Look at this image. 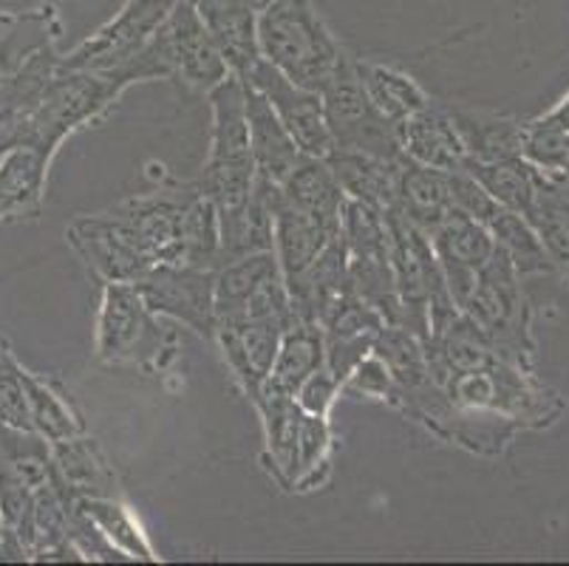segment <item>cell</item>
Segmentation results:
<instances>
[{
    "mask_svg": "<svg viewBox=\"0 0 569 566\" xmlns=\"http://www.w3.org/2000/svg\"><path fill=\"white\" fill-rule=\"evenodd\" d=\"M182 335L148 306L137 284H102L94 320V360L111 368L168 374L179 363Z\"/></svg>",
    "mask_w": 569,
    "mask_h": 566,
    "instance_id": "6da1fadb",
    "label": "cell"
},
{
    "mask_svg": "<svg viewBox=\"0 0 569 566\" xmlns=\"http://www.w3.org/2000/svg\"><path fill=\"white\" fill-rule=\"evenodd\" d=\"M258 46L263 60L312 91H323L346 57L312 0H276L258 9Z\"/></svg>",
    "mask_w": 569,
    "mask_h": 566,
    "instance_id": "7a4b0ae2",
    "label": "cell"
},
{
    "mask_svg": "<svg viewBox=\"0 0 569 566\" xmlns=\"http://www.w3.org/2000/svg\"><path fill=\"white\" fill-rule=\"evenodd\" d=\"M128 82L113 71H66L57 69L40 100L18 119L14 142L57 150L80 128L100 122L128 91Z\"/></svg>",
    "mask_w": 569,
    "mask_h": 566,
    "instance_id": "3957f363",
    "label": "cell"
},
{
    "mask_svg": "<svg viewBox=\"0 0 569 566\" xmlns=\"http://www.w3.org/2000/svg\"><path fill=\"white\" fill-rule=\"evenodd\" d=\"M433 386L459 408L488 411L510 423L541 428L550 425L561 411L556 394L532 377L530 368L516 366L505 357H493L488 366L473 371H457L433 377Z\"/></svg>",
    "mask_w": 569,
    "mask_h": 566,
    "instance_id": "277c9868",
    "label": "cell"
},
{
    "mask_svg": "<svg viewBox=\"0 0 569 566\" xmlns=\"http://www.w3.org/2000/svg\"><path fill=\"white\" fill-rule=\"evenodd\" d=\"M207 100H210L213 125H210V148H207L204 168H201L196 185L221 210V207H236L250 199L252 187H256L244 82L230 75L207 93Z\"/></svg>",
    "mask_w": 569,
    "mask_h": 566,
    "instance_id": "5b68a950",
    "label": "cell"
},
{
    "mask_svg": "<svg viewBox=\"0 0 569 566\" xmlns=\"http://www.w3.org/2000/svg\"><path fill=\"white\" fill-rule=\"evenodd\" d=\"M519 278L521 275L516 272L513 261L496 247L493 258L479 269L476 287L465 300L462 311L470 324L482 331L496 355L516 366L530 368V311H527Z\"/></svg>",
    "mask_w": 569,
    "mask_h": 566,
    "instance_id": "8992f818",
    "label": "cell"
},
{
    "mask_svg": "<svg viewBox=\"0 0 569 566\" xmlns=\"http://www.w3.org/2000/svg\"><path fill=\"white\" fill-rule=\"evenodd\" d=\"M388 408H395L397 414L417 423L419 428H426L428 434L437 436L439 443L457 445V448L473 456H485V459H496V456L505 454L507 445L513 443L516 430H519V425L505 417H496V414L459 408L431 380L417 388H408V391H397Z\"/></svg>",
    "mask_w": 569,
    "mask_h": 566,
    "instance_id": "52a82bcc",
    "label": "cell"
},
{
    "mask_svg": "<svg viewBox=\"0 0 569 566\" xmlns=\"http://www.w3.org/2000/svg\"><path fill=\"white\" fill-rule=\"evenodd\" d=\"M323 113L329 133H332L335 150H351V153H369L380 159H402L400 142H397V125L388 122L375 102L369 100L360 75H357L355 54L346 51L332 80L326 82Z\"/></svg>",
    "mask_w": 569,
    "mask_h": 566,
    "instance_id": "ba28073f",
    "label": "cell"
},
{
    "mask_svg": "<svg viewBox=\"0 0 569 566\" xmlns=\"http://www.w3.org/2000/svg\"><path fill=\"white\" fill-rule=\"evenodd\" d=\"M388 221V261L395 272V287L402 304L400 329L428 337V306L448 298L442 267L426 230H419L397 210H386Z\"/></svg>",
    "mask_w": 569,
    "mask_h": 566,
    "instance_id": "9c48e42d",
    "label": "cell"
},
{
    "mask_svg": "<svg viewBox=\"0 0 569 566\" xmlns=\"http://www.w3.org/2000/svg\"><path fill=\"white\" fill-rule=\"evenodd\" d=\"M151 46L162 62L164 80H179L193 91L210 93L230 77L224 57L210 38L193 0H176L168 20L151 38Z\"/></svg>",
    "mask_w": 569,
    "mask_h": 566,
    "instance_id": "30bf717a",
    "label": "cell"
},
{
    "mask_svg": "<svg viewBox=\"0 0 569 566\" xmlns=\"http://www.w3.org/2000/svg\"><path fill=\"white\" fill-rule=\"evenodd\" d=\"M176 0H126L111 20L88 34L82 43L60 57V69L66 71H113L131 62L159 26L168 20Z\"/></svg>",
    "mask_w": 569,
    "mask_h": 566,
    "instance_id": "8fae6325",
    "label": "cell"
},
{
    "mask_svg": "<svg viewBox=\"0 0 569 566\" xmlns=\"http://www.w3.org/2000/svg\"><path fill=\"white\" fill-rule=\"evenodd\" d=\"M137 289L157 315L193 329L204 340L216 335V269L153 267Z\"/></svg>",
    "mask_w": 569,
    "mask_h": 566,
    "instance_id": "7c38bea8",
    "label": "cell"
},
{
    "mask_svg": "<svg viewBox=\"0 0 569 566\" xmlns=\"http://www.w3.org/2000/svg\"><path fill=\"white\" fill-rule=\"evenodd\" d=\"M244 82H250L256 91H261L267 97L272 111L278 113L283 128L292 133V139L298 142V148L303 153L320 156V159L332 153L335 145L332 133H329V125H326L323 97H320V91H312V88H303L298 82H292L272 62L263 60V57L258 60L256 69L250 71V77H244Z\"/></svg>",
    "mask_w": 569,
    "mask_h": 566,
    "instance_id": "4fadbf2b",
    "label": "cell"
},
{
    "mask_svg": "<svg viewBox=\"0 0 569 566\" xmlns=\"http://www.w3.org/2000/svg\"><path fill=\"white\" fill-rule=\"evenodd\" d=\"M428 238H431V247L437 252L439 267H442L448 295L462 309L465 300L473 292L479 269L493 258V236L482 221L453 210L442 225L428 232Z\"/></svg>",
    "mask_w": 569,
    "mask_h": 566,
    "instance_id": "5bb4252c",
    "label": "cell"
},
{
    "mask_svg": "<svg viewBox=\"0 0 569 566\" xmlns=\"http://www.w3.org/2000/svg\"><path fill=\"white\" fill-rule=\"evenodd\" d=\"M283 326H287L283 318L238 320V324L216 326L213 342L219 346L221 357H224L230 377L250 403L258 397L269 371H272Z\"/></svg>",
    "mask_w": 569,
    "mask_h": 566,
    "instance_id": "9a60e30c",
    "label": "cell"
},
{
    "mask_svg": "<svg viewBox=\"0 0 569 566\" xmlns=\"http://www.w3.org/2000/svg\"><path fill=\"white\" fill-rule=\"evenodd\" d=\"M54 156L29 142H14L0 153V225L43 216Z\"/></svg>",
    "mask_w": 569,
    "mask_h": 566,
    "instance_id": "2e32d148",
    "label": "cell"
},
{
    "mask_svg": "<svg viewBox=\"0 0 569 566\" xmlns=\"http://www.w3.org/2000/svg\"><path fill=\"white\" fill-rule=\"evenodd\" d=\"M382 326H386V320L380 318V311L375 306L360 300L355 292L340 295L320 318L326 368H332L340 380H346V374L375 349V340Z\"/></svg>",
    "mask_w": 569,
    "mask_h": 566,
    "instance_id": "e0dca14e",
    "label": "cell"
},
{
    "mask_svg": "<svg viewBox=\"0 0 569 566\" xmlns=\"http://www.w3.org/2000/svg\"><path fill=\"white\" fill-rule=\"evenodd\" d=\"M397 142H400L406 159L426 165V168L453 173V170H462L468 165V150H465L462 137H459L445 102L439 100H431L422 111L402 119L397 125Z\"/></svg>",
    "mask_w": 569,
    "mask_h": 566,
    "instance_id": "ac0fdd59",
    "label": "cell"
},
{
    "mask_svg": "<svg viewBox=\"0 0 569 566\" xmlns=\"http://www.w3.org/2000/svg\"><path fill=\"white\" fill-rule=\"evenodd\" d=\"M252 408L261 417L263 428V450L261 461L269 479L281 490L292 493L298 479V436H301V405L287 394L261 388L252 399Z\"/></svg>",
    "mask_w": 569,
    "mask_h": 566,
    "instance_id": "d6986e66",
    "label": "cell"
},
{
    "mask_svg": "<svg viewBox=\"0 0 569 566\" xmlns=\"http://www.w3.org/2000/svg\"><path fill=\"white\" fill-rule=\"evenodd\" d=\"M51 470L71 498H122L117 467L94 436L80 434L49 445Z\"/></svg>",
    "mask_w": 569,
    "mask_h": 566,
    "instance_id": "ffe728a7",
    "label": "cell"
},
{
    "mask_svg": "<svg viewBox=\"0 0 569 566\" xmlns=\"http://www.w3.org/2000/svg\"><path fill=\"white\" fill-rule=\"evenodd\" d=\"M272 221H276L272 252L281 264L283 280L298 278L340 236V225L289 205L281 196V187H276L272 196Z\"/></svg>",
    "mask_w": 569,
    "mask_h": 566,
    "instance_id": "44dd1931",
    "label": "cell"
},
{
    "mask_svg": "<svg viewBox=\"0 0 569 566\" xmlns=\"http://www.w3.org/2000/svg\"><path fill=\"white\" fill-rule=\"evenodd\" d=\"M201 20L232 77L244 80L261 60L258 7L252 0H196Z\"/></svg>",
    "mask_w": 569,
    "mask_h": 566,
    "instance_id": "7402d4cb",
    "label": "cell"
},
{
    "mask_svg": "<svg viewBox=\"0 0 569 566\" xmlns=\"http://www.w3.org/2000/svg\"><path fill=\"white\" fill-rule=\"evenodd\" d=\"M276 187L256 179L250 199L236 207H216L219 210V258L221 264L236 258L269 252L276 244V221H272V196ZM219 264V267H221Z\"/></svg>",
    "mask_w": 569,
    "mask_h": 566,
    "instance_id": "603a6c76",
    "label": "cell"
},
{
    "mask_svg": "<svg viewBox=\"0 0 569 566\" xmlns=\"http://www.w3.org/2000/svg\"><path fill=\"white\" fill-rule=\"evenodd\" d=\"M244 82V80H241ZM244 102H247V125H250V148L252 162H256V179L269 181V185H283L303 150L292 139V133L283 128L278 113L267 102L261 91L244 82Z\"/></svg>",
    "mask_w": 569,
    "mask_h": 566,
    "instance_id": "cb8c5ba5",
    "label": "cell"
},
{
    "mask_svg": "<svg viewBox=\"0 0 569 566\" xmlns=\"http://www.w3.org/2000/svg\"><path fill=\"white\" fill-rule=\"evenodd\" d=\"M462 137L468 162H501V159H519L525 153V122L505 113L485 111V108L445 102Z\"/></svg>",
    "mask_w": 569,
    "mask_h": 566,
    "instance_id": "d4e9b609",
    "label": "cell"
},
{
    "mask_svg": "<svg viewBox=\"0 0 569 566\" xmlns=\"http://www.w3.org/2000/svg\"><path fill=\"white\" fill-rule=\"evenodd\" d=\"M23 388L32 430L46 445L88 434L80 405L71 397L69 388L63 386V380H57L54 374H40L23 368Z\"/></svg>",
    "mask_w": 569,
    "mask_h": 566,
    "instance_id": "484cf974",
    "label": "cell"
},
{
    "mask_svg": "<svg viewBox=\"0 0 569 566\" xmlns=\"http://www.w3.org/2000/svg\"><path fill=\"white\" fill-rule=\"evenodd\" d=\"M391 210L408 218L419 230L431 232L453 212L451 173L402 159L397 173V196Z\"/></svg>",
    "mask_w": 569,
    "mask_h": 566,
    "instance_id": "4316f807",
    "label": "cell"
},
{
    "mask_svg": "<svg viewBox=\"0 0 569 566\" xmlns=\"http://www.w3.org/2000/svg\"><path fill=\"white\" fill-rule=\"evenodd\" d=\"M320 366H326V346L320 324L289 315L276 363H272V371H269L263 388L295 397L301 383L307 380L309 374L318 371Z\"/></svg>",
    "mask_w": 569,
    "mask_h": 566,
    "instance_id": "83f0119b",
    "label": "cell"
},
{
    "mask_svg": "<svg viewBox=\"0 0 569 566\" xmlns=\"http://www.w3.org/2000/svg\"><path fill=\"white\" fill-rule=\"evenodd\" d=\"M402 159H380V156L351 153V150H332L326 156L335 179L343 187L346 199L366 201L382 212L395 207L397 173H400Z\"/></svg>",
    "mask_w": 569,
    "mask_h": 566,
    "instance_id": "f1b7e54d",
    "label": "cell"
},
{
    "mask_svg": "<svg viewBox=\"0 0 569 566\" xmlns=\"http://www.w3.org/2000/svg\"><path fill=\"white\" fill-rule=\"evenodd\" d=\"M355 66L369 100L391 125H400L402 119L413 117L431 102V93L419 86L408 71L397 69V66L363 60V57H355Z\"/></svg>",
    "mask_w": 569,
    "mask_h": 566,
    "instance_id": "f546056e",
    "label": "cell"
},
{
    "mask_svg": "<svg viewBox=\"0 0 569 566\" xmlns=\"http://www.w3.org/2000/svg\"><path fill=\"white\" fill-rule=\"evenodd\" d=\"M281 196L289 205L301 207V210L315 212L320 218H329L335 225H340V216H343L346 193L343 187L335 179L332 168L320 156L303 153L298 159V165L292 168V173L283 179Z\"/></svg>",
    "mask_w": 569,
    "mask_h": 566,
    "instance_id": "4dcf8cb0",
    "label": "cell"
},
{
    "mask_svg": "<svg viewBox=\"0 0 569 566\" xmlns=\"http://www.w3.org/2000/svg\"><path fill=\"white\" fill-rule=\"evenodd\" d=\"M276 272H281V264L272 249L221 264L216 269V326L241 320L252 292Z\"/></svg>",
    "mask_w": 569,
    "mask_h": 566,
    "instance_id": "1f68e13d",
    "label": "cell"
},
{
    "mask_svg": "<svg viewBox=\"0 0 569 566\" xmlns=\"http://www.w3.org/2000/svg\"><path fill=\"white\" fill-rule=\"evenodd\" d=\"M77 505L94 518L102 536L126 555V560H144V564H159V553L153 549L151 538L144 533L137 510L126 498H74Z\"/></svg>",
    "mask_w": 569,
    "mask_h": 566,
    "instance_id": "d6a6232c",
    "label": "cell"
},
{
    "mask_svg": "<svg viewBox=\"0 0 569 566\" xmlns=\"http://www.w3.org/2000/svg\"><path fill=\"white\" fill-rule=\"evenodd\" d=\"M465 170L488 190L496 205L519 216L530 212L536 199V165L527 162L525 156L501 162H468Z\"/></svg>",
    "mask_w": 569,
    "mask_h": 566,
    "instance_id": "836d02e7",
    "label": "cell"
},
{
    "mask_svg": "<svg viewBox=\"0 0 569 566\" xmlns=\"http://www.w3.org/2000/svg\"><path fill=\"white\" fill-rule=\"evenodd\" d=\"M338 450V439L329 417L303 414L301 436H298V479L292 493L320 490L332 479V461Z\"/></svg>",
    "mask_w": 569,
    "mask_h": 566,
    "instance_id": "e575fe53",
    "label": "cell"
},
{
    "mask_svg": "<svg viewBox=\"0 0 569 566\" xmlns=\"http://www.w3.org/2000/svg\"><path fill=\"white\" fill-rule=\"evenodd\" d=\"M371 351L386 360L388 371L395 377V394L408 391V388H417L431 380L426 340L413 335V331L400 329V326H382Z\"/></svg>",
    "mask_w": 569,
    "mask_h": 566,
    "instance_id": "d590c367",
    "label": "cell"
},
{
    "mask_svg": "<svg viewBox=\"0 0 569 566\" xmlns=\"http://www.w3.org/2000/svg\"><path fill=\"white\" fill-rule=\"evenodd\" d=\"M488 230L490 236H493L496 247L513 261L516 272L519 275L545 272V269H550V252H547V247L541 244V238H538L536 227H532L525 216L501 207V210L488 221Z\"/></svg>",
    "mask_w": 569,
    "mask_h": 566,
    "instance_id": "8d00e7d4",
    "label": "cell"
},
{
    "mask_svg": "<svg viewBox=\"0 0 569 566\" xmlns=\"http://www.w3.org/2000/svg\"><path fill=\"white\" fill-rule=\"evenodd\" d=\"M340 241L346 256L355 258H386L388 256V221L386 212L366 201L346 199L340 216Z\"/></svg>",
    "mask_w": 569,
    "mask_h": 566,
    "instance_id": "74e56055",
    "label": "cell"
},
{
    "mask_svg": "<svg viewBox=\"0 0 569 566\" xmlns=\"http://www.w3.org/2000/svg\"><path fill=\"white\" fill-rule=\"evenodd\" d=\"M23 363L18 360L9 340L0 335V425L23 434H34L32 419H29V405H26L23 388Z\"/></svg>",
    "mask_w": 569,
    "mask_h": 566,
    "instance_id": "f35d334b",
    "label": "cell"
},
{
    "mask_svg": "<svg viewBox=\"0 0 569 566\" xmlns=\"http://www.w3.org/2000/svg\"><path fill=\"white\" fill-rule=\"evenodd\" d=\"M343 397L351 399H375V403L388 405L395 397V377L388 371L386 360L375 351L357 363L343 380Z\"/></svg>",
    "mask_w": 569,
    "mask_h": 566,
    "instance_id": "ab89813d",
    "label": "cell"
},
{
    "mask_svg": "<svg viewBox=\"0 0 569 566\" xmlns=\"http://www.w3.org/2000/svg\"><path fill=\"white\" fill-rule=\"evenodd\" d=\"M340 397H343V380L326 366L309 374L301 388L295 391V403L301 405V411L315 414V417H332V408Z\"/></svg>",
    "mask_w": 569,
    "mask_h": 566,
    "instance_id": "60d3db41",
    "label": "cell"
},
{
    "mask_svg": "<svg viewBox=\"0 0 569 566\" xmlns=\"http://www.w3.org/2000/svg\"><path fill=\"white\" fill-rule=\"evenodd\" d=\"M451 196H453V210L465 212V216L476 218V221H482L488 227L490 218L501 210V205H496L490 199V193L485 190L468 170H453L451 173Z\"/></svg>",
    "mask_w": 569,
    "mask_h": 566,
    "instance_id": "b9f144b4",
    "label": "cell"
},
{
    "mask_svg": "<svg viewBox=\"0 0 569 566\" xmlns=\"http://www.w3.org/2000/svg\"><path fill=\"white\" fill-rule=\"evenodd\" d=\"M23 560H29V555H26L20 538L14 536L12 527L7 524L3 507H0V564H23Z\"/></svg>",
    "mask_w": 569,
    "mask_h": 566,
    "instance_id": "7bdbcfd3",
    "label": "cell"
},
{
    "mask_svg": "<svg viewBox=\"0 0 569 566\" xmlns=\"http://www.w3.org/2000/svg\"><path fill=\"white\" fill-rule=\"evenodd\" d=\"M14 133H18V119L0 113V153H3L9 145H14Z\"/></svg>",
    "mask_w": 569,
    "mask_h": 566,
    "instance_id": "ee69618b",
    "label": "cell"
},
{
    "mask_svg": "<svg viewBox=\"0 0 569 566\" xmlns=\"http://www.w3.org/2000/svg\"><path fill=\"white\" fill-rule=\"evenodd\" d=\"M20 18H23V14H12V12H3V9H0V46L7 43L9 34L18 29Z\"/></svg>",
    "mask_w": 569,
    "mask_h": 566,
    "instance_id": "f6af8a7d",
    "label": "cell"
},
{
    "mask_svg": "<svg viewBox=\"0 0 569 566\" xmlns=\"http://www.w3.org/2000/svg\"><path fill=\"white\" fill-rule=\"evenodd\" d=\"M252 3H256L258 9H263V7H269V3H276V0H252Z\"/></svg>",
    "mask_w": 569,
    "mask_h": 566,
    "instance_id": "bcb514c9",
    "label": "cell"
},
{
    "mask_svg": "<svg viewBox=\"0 0 569 566\" xmlns=\"http://www.w3.org/2000/svg\"><path fill=\"white\" fill-rule=\"evenodd\" d=\"M193 3H196V0H193Z\"/></svg>",
    "mask_w": 569,
    "mask_h": 566,
    "instance_id": "7dc6e473",
    "label": "cell"
}]
</instances>
